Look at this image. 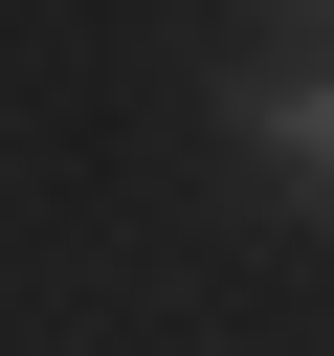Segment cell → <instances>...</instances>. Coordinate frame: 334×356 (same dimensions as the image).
<instances>
[{
	"label": "cell",
	"mask_w": 334,
	"mask_h": 356,
	"mask_svg": "<svg viewBox=\"0 0 334 356\" xmlns=\"http://www.w3.org/2000/svg\"><path fill=\"white\" fill-rule=\"evenodd\" d=\"M223 134H245V156L334 222V67H245V89H223Z\"/></svg>",
	"instance_id": "cell-1"
},
{
	"label": "cell",
	"mask_w": 334,
	"mask_h": 356,
	"mask_svg": "<svg viewBox=\"0 0 334 356\" xmlns=\"http://www.w3.org/2000/svg\"><path fill=\"white\" fill-rule=\"evenodd\" d=\"M267 67H334V0H267Z\"/></svg>",
	"instance_id": "cell-2"
}]
</instances>
